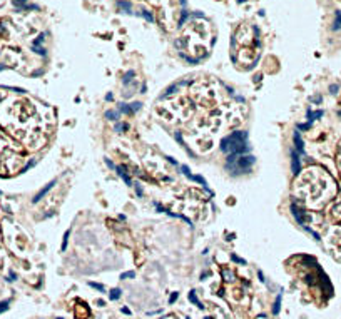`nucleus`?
I'll return each instance as SVG.
<instances>
[{
    "mask_svg": "<svg viewBox=\"0 0 341 319\" xmlns=\"http://www.w3.org/2000/svg\"><path fill=\"white\" fill-rule=\"evenodd\" d=\"M336 27H341V12H338V17H336Z\"/></svg>",
    "mask_w": 341,
    "mask_h": 319,
    "instance_id": "2",
    "label": "nucleus"
},
{
    "mask_svg": "<svg viewBox=\"0 0 341 319\" xmlns=\"http://www.w3.org/2000/svg\"><path fill=\"white\" fill-rule=\"evenodd\" d=\"M325 179L326 177L321 174V170H306L296 182V194L309 206H320L321 202H325V189L330 185V182H326Z\"/></svg>",
    "mask_w": 341,
    "mask_h": 319,
    "instance_id": "1",
    "label": "nucleus"
}]
</instances>
